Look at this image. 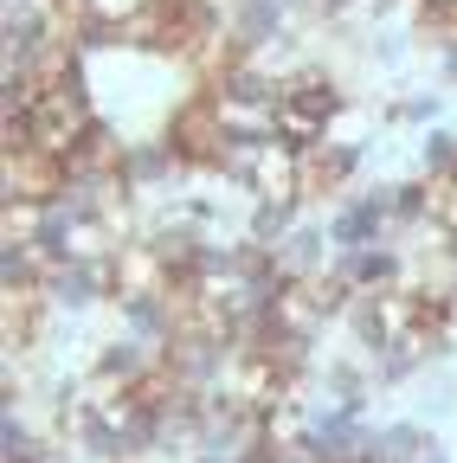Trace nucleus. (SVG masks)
<instances>
[{
    "label": "nucleus",
    "instance_id": "f257e3e1",
    "mask_svg": "<svg viewBox=\"0 0 457 463\" xmlns=\"http://www.w3.org/2000/svg\"><path fill=\"white\" fill-rule=\"evenodd\" d=\"M117 289H123L117 258H65V264H52V277H45L39 297L59 309V316H90L103 303H117Z\"/></svg>",
    "mask_w": 457,
    "mask_h": 463
},
{
    "label": "nucleus",
    "instance_id": "f03ea898",
    "mask_svg": "<svg viewBox=\"0 0 457 463\" xmlns=\"http://www.w3.org/2000/svg\"><path fill=\"white\" fill-rule=\"evenodd\" d=\"M155 367H161V347H148V341L129 335V328L103 335L97 354H90V373H97V380H117V386H136V380H148Z\"/></svg>",
    "mask_w": 457,
    "mask_h": 463
},
{
    "label": "nucleus",
    "instance_id": "7ed1b4c3",
    "mask_svg": "<svg viewBox=\"0 0 457 463\" xmlns=\"http://www.w3.org/2000/svg\"><path fill=\"white\" fill-rule=\"evenodd\" d=\"M309 213V200L303 194H258V200H245V239H258V245H283L297 232V219Z\"/></svg>",
    "mask_w": 457,
    "mask_h": 463
},
{
    "label": "nucleus",
    "instance_id": "20e7f679",
    "mask_svg": "<svg viewBox=\"0 0 457 463\" xmlns=\"http://www.w3.org/2000/svg\"><path fill=\"white\" fill-rule=\"evenodd\" d=\"M277 264L290 270V277H316V270H328L335 264V239H328V219H316V213H303L297 219V232L277 245Z\"/></svg>",
    "mask_w": 457,
    "mask_h": 463
},
{
    "label": "nucleus",
    "instance_id": "39448f33",
    "mask_svg": "<svg viewBox=\"0 0 457 463\" xmlns=\"http://www.w3.org/2000/svg\"><path fill=\"white\" fill-rule=\"evenodd\" d=\"M413 161H419L425 181H451V174H457V123H432V129H419Z\"/></svg>",
    "mask_w": 457,
    "mask_h": 463
},
{
    "label": "nucleus",
    "instance_id": "423d86ee",
    "mask_svg": "<svg viewBox=\"0 0 457 463\" xmlns=\"http://www.w3.org/2000/svg\"><path fill=\"white\" fill-rule=\"evenodd\" d=\"M380 123L386 129H432V123H444V90H413V97L386 103Z\"/></svg>",
    "mask_w": 457,
    "mask_h": 463
},
{
    "label": "nucleus",
    "instance_id": "0eeeda50",
    "mask_svg": "<svg viewBox=\"0 0 457 463\" xmlns=\"http://www.w3.org/2000/svg\"><path fill=\"white\" fill-rule=\"evenodd\" d=\"M413 52H419V33H406V26H374V33L361 39V58H367V65H380V71H399Z\"/></svg>",
    "mask_w": 457,
    "mask_h": 463
},
{
    "label": "nucleus",
    "instance_id": "6e6552de",
    "mask_svg": "<svg viewBox=\"0 0 457 463\" xmlns=\"http://www.w3.org/2000/svg\"><path fill=\"white\" fill-rule=\"evenodd\" d=\"M451 412H457V386L432 380V386L419 392V419H425V425H438V419H451Z\"/></svg>",
    "mask_w": 457,
    "mask_h": 463
},
{
    "label": "nucleus",
    "instance_id": "1a4fd4ad",
    "mask_svg": "<svg viewBox=\"0 0 457 463\" xmlns=\"http://www.w3.org/2000/svg\"><path fill=\"white\" fill-rule=\"evenodd\" d=\"M413 463H451V450H444V444H438V438H432V444H425V450H419V457H413Z\"/></svg>",
    "mask_w": 457,
    "mask_h": 463
}]
</instances>
